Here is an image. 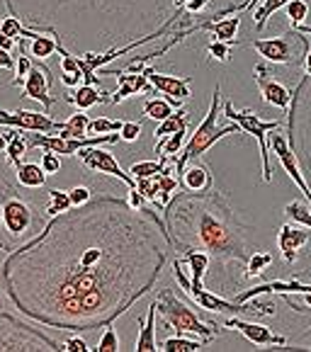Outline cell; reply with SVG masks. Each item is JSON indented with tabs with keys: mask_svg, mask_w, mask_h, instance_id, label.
Listing matches in <instances>:
<instances>
[{
	"mask_svg": "<svg viewBox=\"0 0 311 352\" xmlns=\"http://www.w3.org/2000/svg\"><path fill=\"white\" fill-rule=\"evenodd\" d=\"M173 253L168 236L127 199L93 197L52 217L0 267L22 316L56 331L114 323L156 287Z\"/></svg>",
	"mask_w": 311,
	"mask_h": 352,
	"instance_id": "1",
	"label": "cell"
},
{
	"mask_svg": "<svg viewBox=\"0 0 311 352\" xmlns=\"http://www.w3.org/2000/svg\"><path fill=\"white\" fill-rule=\"evenodd\" d=\"M173 253L187 248L204 250L222 270V280L228 292H241V277L236 270L246 267V260L258 245L250 241V228L236 209L228 204L219 190L207 192H175L168 207L163 209Z\"/></svg>",
	"mask_w": 311,
	"mask_h": 352,
	"instance_id": "2",
	"label": "cell"
},
{
	"mask_svg": "<svg viewBox=\"0 0 311 352\" xmlns=\"http://www.w3.org/2000/svg\"><path fill=\"white\" fill-rule=\"evenodd\" d=\"M156 3L171 17L173 12H178L173 8V0H156ZM3 6L32 30L49 25L68 42H78L83 17H98L105 22L103 42L109 44L125 39L134 42L144 36V30L166 22L149 0H3Z\"/></svg>",
	"mask_w": 311,
	"mask_h": 352,
	"instance_id": "3",
	"label": "cell"
},
{
	"mask_svg": "<svg viewBox=\"0 0 311 352\" xmlns=\"http://www.w3.org/2000/svg\"><path fill=\"white\" fill-rule=\"evenodd\" d=\"M285 134L299 158L301 173L311 185V78L301 76L292 88V104L285 117Z\"/></svg>",
	"mask_w": 311,
	"mask_h": 352,
	"instance_id": "4",
	"label": "cell"
},
{
	"mask_svg": "<svg viewBox=\"0 0 311 352\" xmlns=\"http://www.w3.org/2000/svg\"><path fill=\"white\" fill-rule=\"evenodd\" d=\"M156 309L161 314V318L166 321L168 328L175 331V336H197L200 340L209 342L217 336H222L224 328L214 321H202V318L192 311V306H187L182 299H178V294L173 292V287H161L156 292Z\"/></svg>",
	"mask_w": 311,
	"mask_h": 352,
	"instance_id": "5",
	"label": "cell"
},
{
	"mask_svg": "<svg viewBox=\"0 0 311 352\" xmlns=\"http://www.w3.org/2000/svg\"><path fill=\"white\" fill-rule=\"evenodd\" d=\"M219 109H222V88L214 85V93H212V102H209V109H207V117L200 122V126L190 134V139L185 141L182 151L175 155V161H173V168H175V175H180L182 168L187 166L190 161L195 158H202V153H207L217 141H222L224 136H231V134H239L241 126L236 122L226 126H219L217 120H219Z\"/></svg>",
	"mask_w": 311,
	"mask_h": 352,
	"instance_id": "6",
	"label": "cell"
},
{
	"mask_svg": "<svg viewBox=\"0 0 311 352\" xmlns=\"http://www.w3.org/2000/svg\"><path fill=\"white\" fill-rule=\"evenodd\" d=\"M54 350L66 352L63 342H56L39 328L20 321L8 311H0V352H36Z\"/></svg>",
	"mask_w": 311,
	"mask_h": 352,
	"instance_id": "7",
	"label": "cell"
},
{
	"mask_svg": "<svg viewBox=\"0 0 311 352\" xmlns=\"http://www.w3.org/2000/svg\"><path fill=\"white\" fill-rule=\"evenodd\" d=\"M222 114L228 122H236L244 134H250L260 144V161H263V182L272 180V166H270V144L268 134L272 129H285V120H260L253 109H236L231 100H222Z\"/></svg>",
	"mask_w": 311,
	"mask_h": 352,
	"instance_id": "8",
	"label": "cell"
},
{
	"mask_svg": "<svg viewBox=\"0 0 311 352\" xmlns=\"http://www.w3.org/2000/svg\"><path fill=\"white\" fill-rule=\"evenodd\" d=\"M248 47H253L268 63L287 68H301L306 49L311 47L309 36L297 30H287L280 36H270V39H250Z\"/></svg>",
	"mask_w": 311,
	"mask_h": 352,
	"instance_id": "9",
	"label": "cell"
},
{
	"mask_svg": "<svg viewBox=\"0 0 311 352\" xmlns=\"http://www.w3.org/2000/svg\"><path fill=\"white\" fill-rule=\"evenodd\" d=\"M0 209H3V228L12 241L27 236L36 223V214L32 204L17 195H10L8 187H0Z\"/></svg>",
	"mask_w": 311,
	"mask_h": 352,
	"instance_id": "10",
	"label": "cell"
},
{
	"mask_svg": "<svg viewBox=\"0 0 311 352\" xmlns=\"http://www.w3.org/2000/svg\"><path fill=\"white\" fill-rule=\"evenodd\" d=\"M268 144H270V153L277 155V161H280L282 170H285L287 175H290V180L299 187L301 195H304V199L309 202V207H311V185L306 182L304 173H301L299 158H297V153H294V148H292L287 134L282 129H272L268 134Z\"/></svg>",
	"mask_w": 311,
	"mask_h": 352,
	"instance_id": "11",
	"label": "cell"
},
{
	"mask_svg": "<svg viewBox=\"0 0 311 352\" xmlns=\"http://www.w3.org/2000/svg\"><path fill=\"white\" fill-rule=\"evenodd\" d=\"M136 190L146 197V202L156 209V212H163L168 207V202L173 199L178 190H180V180L175 175V168L166 166V170H161L153 177H139L136 180Z\"/></svg>",
	"mask_w": 311,
	"mask_h": 352,
	"instance_id": "12",
	"label": "cell"
},
{
	"mask_svg": "<svg viewBox=\"0 0 311 352\" xmlns=\"http://www.w3.org/2000/svg\"><path fill=\"white\" fill-rule=\"evenodd\" d=\"M76 155L81 158L83 168H88V170L117 177V180L125 182L127 190H129V187H136V180L131 177V173H127L125 168L117 163V158H114L109 151H105L103 146H85V148H81Z\"/></svg>",
	"mask_w": 311,
	"mask_h": 352,
	"instance_id": "13",
	"label": "cell"
},
{
	"mask_svg": "<svg viewBox=\"0 0 311 352\" xmlns=\"http://www.w3.org/2000/svg\"><path fill=\"white\" fill-rule=\"evenodd\" d=\"M253 80H255V85H258L260 98H263V102H265V104H270V107L282 109V112H285V114L290 112V104H292V90L287 88L285 83H280L277 78H272V73H270L268 61L255 63V66H253Z\"/></svg>",
	"mask_w": 311,
	"mask_h": 352,
	"instance_id": "14",
	"label": "cell"
},
{
	"mask_svg": "<svg viewBox=\"0 0 311 352\" xmlns=\"http://www.w3.org/2000/svg\"><path fill=\"white\" fill-rule=\"evenodd\" d=\"M144 73H146V78L151 80V85L156 88V93L166 95V100L175 109L182 107V104L192 98V90H190L192 78L190 76H168V73L156 71L151 63L144 68Z\"/></svg>",
	"mask_w": 311,
	"mask_h": 352,
	"instance_id": "15",
	"label": "cell"
},
{
	"mask_svg": "<svg viewBox=\"0 0 311 352\" xmlns=\"http://www.w3.org/2000/svg\"><path fill=\"white\" fill-rule=\"evenodd\" d=\"M224 328L239 331L241 336L255 347H275V350L280 347V350H285V345H287V338L280 336V333H275L270 326L246 321V318H241V316H228L226 321H224Z\"/></svg>",
	"mask_w": 311,
	"mask_h": 352,
	"instance_id": "16",
	"label": "cell"
},
{
	"mask_svg": "<svg viewBox=\"0 0 311 352\" xmlns=\"http://www.w3.org/2000/svg\"><path fill=\"white\" fill-rule=\"evenodd\" d=\"M0 126H15L22 131H61L63 122L52 120L47 112H34V109H0Z\"/></svg>",
	"mask_w": 311,
	"mask_h": 352,
	"instance_id": "17",
	"label": "cell"
},
{
	"mask_svg": "<svg viewBox=\"0 0 311 352\" xmlns=\"http://www.w3.org/2000/svg\"><path fill=\"white\" fill-rule=\"evenodd\" d=\"M311 233L309 228L299 226V223H282L277 228V250H280V258L285 265H294L297 258L301 255V250L309 245Z\"/></svg>",
	"mask_w": 311,
	"mask_h": 352,
	"instance_id": "18",
	"label": "cell"
},
{
	"mask_svg": "<svg viewBox=\"0 0 311 352\" xmlns=\"http://www.w3.org/2000/svg\"><path fill=\"white\" fill-rule=\"evenodd\" d=\"M22 98L36 100L42 102L44 112L49 114V109L54 107V95H52V71L47 66H32L27 73L25 83H22Z\"/></svg>",
	"mask_w": 311,
	"mask_h": 352,
	"instance_id": "19",
	"label": "cell"
},
{
	"mask_svg": "<svg viewBox=\"0 0 311 352\" xmlns=\"http://www.w3.org/2000/svg\"><path fill=\"white\" fill-rule=\"evenodd\" d=\"M103 76H114L117 80H120V88L114 90L112 95H109V104H120L125 102V100L134 98V95H141V93H149L153 95L156 88L151 85V80L146 78V73H131V71H103Z\"/></svg>",
	"mask_w": 311,
	"mask_h": 352,
	"instance_id": "20",
	"label": "cell"
},
{
	"mask_svg": "<svg viewBox=\"0 0 311 352\" xmlns=\"http://www.w3.org/2000/svg\"><path fill=\"white\" fill-rule=\"evenodd\" d=\"M178 180H180V187L185 192H207L214 187L212 170H209L207 163H202L200 158L187 163L180 175H178Z\"/></svg>",
	"mask_w": 311,
	"mask_h": 352,
	"instance_id": "21",
	"label": "cell"
},
{
	"mask_svg": "<svg viewBox=\"0 0 311 352\" xmlns=\"http://www.w3.org/2000/svg\"><path fill=\"white\" fill-rule=\"evenodd\" d=\"M182 265H187V270H190V285L182 287V292L187 294L190 289H202L204 277H207L209 265H212V258H209L204 250L187 248V250H182Z\"/></svg>",
	"mask_w": 311,
	"mask_h": 352,
	"instance_id": "22",
	"label": "cell"
},
{
	"mask_svg": "<svg viewBox=\"0 0 311 352\" xmlns=\"http://www.w3.org/2000/svg\"><path fill=\"white\" fill-rule=\"evenodd\" d=\"M63 100L71 102L76 109L88 112V109L95 107V104H109V93L105 88H98V85L81 83V85H76V88H71V93H68Z\"/></svg>",
	"mask_w": 311,
	"mask_h": 352,
	"instance_id": "23",
	"label": "cell"
},
{
	"mask_svg": "<svg viewBox=\"0 0 311 352\" xmlns=\"http://www.w3.org/2000/svg\"><path fill=\"white\" fill-rule=\"evenodd\" d=\"M156 316H158V309H156V301L149 304V311H146L144 318H136L139 321V338H136V345L134 350L136 352H156L161 350L158 347V340H156Z\"/></svg>",
	"mask_w": 311,
	"mask_h": 352,
	"instance_id": "24",
	"label": "cell"
},
{
	"mask_svg": "<svg viewBox=\"0 0 311 352\" xmlns=\"http://www.w3.org/2000/svg\"><path fill=\"white\" fill-rule=\"evenodd\" d=\"M197 32H209L214 34V39H224V42H233L236 34H239L241 27V17L239 15H228V17H219V20H202L197 22Z\"/></svg>",
	"mask_w": 311,
	"mask_h": 352,
	"instance_id": "25",
	"label": "cell"
},
{
	"mask_svg": "<svg viewBox=\"0 0 311 352\" xmlns=\"http://www.w3.org/2000/svg\"><path fill=\"white\" fill-rule=\"evenodd\" d=\"M47 173H44V168L39 166V163H20V166L15 168V180L20 187H25V190H42L44 185H47Z\"/></svg>",
	"mask_w": 311,
	"mask_h": 352,
	"instance_id": "26",
	"label": "cell"
},
{
	"mask_svg": "<svg viewBox=\"0 0 311 352\" xmlns=\"http://www.w3.org/2000/svg\"><path fill=\"white\" fill-rule=\"evenodd\" d=\"M58 56H61V83L66 88H76V85L83 83V71H81V63H78V56H73L63 42L58 44Z\"/></svg>",
	"mask_w": 311,
	"mask_h": 352,
	"instance_id": "27",
	"label": "cell"
},
{
	"mask_svg": "<svg viewBox=\"0 0 311 352\" xmlns=\"http://www.w3.org/2000/svg\"><path fill=\"white\" fill-rule=\"evenodd\" d=\"M6 136H8V146H6V155H8V166L10 168H17L20 163H25V153L30 151L27 146V139H25V131L22 129H15V126H8L6 129Z\"/></svg>",
	"mask_w": 311,
	"mask_h": 352,
	"instance_id": "28",
	"label": "cell"
},
{
	"mask_svg": "<svg viewBox=\"0 0 311 352\" xmlns=\"http://www.w3.org/2000/svg\"><path fill=\"white\" fill-rule=\"evenodd\" d=\"M272 255L268 253V250L263 248H255L253 253L248 255V260H246V267H244V280H255V277H260L265 272V270L272 265Z\"/></svg>",
	"mask_w": 311,
	"mask_h": 352,
	"instance_id": "29",
	"label": "cell"
},
{
	"mask_svg": "<svg viewBox=\"0 0 311 352\" xmlns=\"http://www.w3.org/2000/svg\"><path fill=\"white\" fill-rule=\"evenodd\" d=\"M88 124H90L88 114H85L83 109H76V112L63 122V129L56 131V134L73 136V139H85V136H88Z\"/></svg>",
	"mask_w": 311,
	"mask_h": 352,
	"instance_id": "30",
	"label": "cell"
},
{
	"mask_svg": "<svg viewBox=\"0 0 311 352\" xmlns=\"http://www.w3.org/2000/svg\"><path fill=\"white\" fill-rule=\"evenodd\" d=\"M290 0H263L258 8H255V12H253V25H255V30L258 32H263L265 27H268V20L272 15H275L277 10H282V8L287 6Z\"/></svg>",
	"mask_w": 311,
	"mask_h": 352,
	"instance_id": "31",
	"label": "cell"
},
{
	"mask_svg": "<svg viewBox=\"0 0 311 352\" xmlns=\"http://www.w3.org/2000/svg\"><path fill=\"white\" fill-rule=\"evenodd\" d=\"M141 112H144L146 120H153V122H163L168 120L173 112H175V107H173L168 100H161V98H151L144 102V107H141Z\"/></svg>",
	"mask_w": 311,
	"mask_h": 352,
	"instance_id": "32",
	"label": "cell"
},
{
	"mask_svg": "<svg viewBox=\"0 0 311 352\" xmlns=\"http://www.w3.org/2000/svg\"><path fill=\"white\" fill-rule=\"evenodd\" d=\"M285 217L290 219L292 223H299V226L311 231V207L306 199H294V202L285 204Z\"/></svg>",
	"mask_w": 311,
	"mask_h": 352,
	"instance_id": "33",
	"label": "cell"
},
{
	"mask_svg": "<svg viewBox=\"0 0 311 352\" xmlns=\"http://www.w3.org/2000/svg\"><path fill=\"white\" fill-rule=\"evenodd\" d=\"M207 345L204 340H190L187 336H173V338H166L161 342V350L163 352H197Z\"/></svg>",
	"mask_w": 311,
	"mask_h": 352,
	"instance_id": "34",
	"label": "cell"
},
{
	"mask_svg": "<svg viewBox=\"0 0 311 352\" xmlns=\"http://www.w3.org/2000/svg\"><path fill=\"white\" fill-rule=\"evenodd\" d=\"M171 161H175V158H158V161H136L134 166L129 168L131 177L134 180H139V177H153L158 175L161 170H166V166Z\"/></svg>",
	"mask_w": 311,
	"mask_h": 352,
	"instance_id": "35",
	"label": "cell"
},
{
	"mask_svg": "<svg viewBox=\"0 0 311 352\" xmlns=\"http://www.w3.org/2000/svg\"><path fill=\"white\" fill-rule=\"evenodd\" d=\"M236 47H241L239 39H233V42H224V39H214V42L207 44V56L214 58V61H222V63H228L231 61V52Z\"/></svg>",
	"mask_w": 311,
	"mask_h": 352,
	"instance_id": "36",
	"label": "cell"
},
{
	"mask_svg": "<svg viewBox=\"0 0 311 352\" xmlns=\"http://www.w3.org/2000/svg\"><path fill=\"white\" fill-rule=\"evenodd\" d=\"M71 209V197H68L66 190H49V204L44 207V214L49 219L58 217V214L68 212Z\"/></svg>",
	"mask_w": 311,
	"mask_h": 352,
	"instance_id": "37",
	"label": "cell"
},
{
	"mask_svg": "<svg viewBox=\"0 0 311 352\" xmlns=\"http://www.w3.org/2000/svg\"><path fill=\"white\" fill-rule=\"evenodd\" d=\"M285 15H287V20H290L292 30L304 25L306 17H309V3H306V0H290L285 6Z\"/></svg>",
	"mask_w": 311,
	"mask_h": 352,
	"instance_id": "38",
	"label": "cell"
},
{
	"mask_svg": "<svg viewBox=\"0 0 311 352\" xmlns=\"http://www.w3.org/2000/svg\"><path fill=\"white\" fill-rule=\"evenodd\" d=\"M125 122L122 120H107V117H100L88 124V136H100V134H112V131H120Z\"/></svg>",
	"mask_w": 311,
	"mask_h": 352,
	"instance_id": "39",
	"label": "cell"
},
{
	"mask_svg": "<svg viewBox=\"0 0 311 352\" xmlns=\"http://www.w3.org/2000/svg\"><path fill=\"white\" fill-rule=\"evenodd\" d=\"M93 350L95 352H117V350H122L120 336H117V331L112 328V323H109V326H105L103 338H100L98 347H93Z\"/></svg>",
	"mask_w": 311,
	"mask_h": 352,
	"instance_id": "40",
	"label": "cell"
},
{
	"mask_svg": "<svg viewBox=\"0 0 311 352\" xmlns=\"http://www.w3.org/2000/svg\"><path fill=\"white\" fill-rule=\"evenodd\" d=\"M68 197H71V207H83L93 199V190L88 185H76L68 190Z\"/></svg>",
	"mask_w": 311,
	"mask_h": 352,
	"instance_id": "41",
	"label": "cell"
},
{
	"mask_svg": "<svg viewBox=\"0 0 311 352\" xmlns=\"http://www.w3.org/2000/svg\"><path fill=\"white\" fill-rule=\"evenodd\" d=\"M39 166L44 168V173H47V175H58V173H61V155L54 153V151H44Z\"/></svg>",
	"mask_w": 311,
	"mask_h": 352,
	"instance_id": "42",
	"label": "cell"
},
{
	"mask_svg": "<svg viewBox=\"0 0 311 352\" xmlns=\"http://www.w3.org/2000/svg\"><path fill=\"white\" fill-rule=\"evenodd\" d=\"M141 131H144L141 122H125L120 129V136H122V141H127V144H134V141H139Z\"/></svg>",
	"mask_w": 311,
	"mask_h": 352,
	"instance_id": "43",
	"label": "cell"
},
{
	"mask_svg": "<svg viewBox=\"0 0 311 352\" xmlns=\"http://www.w3.org/2000/svg\"><path fill=\"white\" fill-rule=\"evenodd\" d=\"M209 3H212V0H187L182 10H185V15H202L209 8Z\"/></svg>",
	"mask_w": 311,
	"mask_h": 352,
	"instance_id": "44",
	"label": "cell"
},
{
	"mask_svg": "<svg viewBox=\"0 0 311 352\" xmlns=\"http://www.w3.org/2000/svg\"><path fill=\"white\" fill-rule=\"evenodd\" d=\"M63 347H66V352H90L83 338H68V340H63Z\"/></svg>",
	"mask_w": 311,
	"mask_h": 352,
	"instance_id": "45",
	"label": "cell"
},
{
	"mask_svg": "<svg viewBox=\"0 0 311 352\" xmlns=\"http://www.w3.org/2000/svg\"><path fill=\"white\" fill-rule=\"evenodd\" d=\"M0 68H6V71L15 68V58H12L10 52H6V49H0Z\"/></svg>",
	"mask_w": 311,
	"mask_h": 352,
	"instance_id": "46",
	"label": "cell"
},
{
	"mask_svg": "<svg viewBox=\"0 0 311 352\" xmlns=\"http://www.w3.org/2000/svg\"><path fill=\"white\" fill-rule=\"evenodd\" d=\"M0 49H6V52L12 54V49H17V42L12 39V36H8V34L0 32Z\"/></svg>",
	"mask_w": 311,
	"mask_h": 352,
	"instance_id": "47",
	"label": "cell"
},
{
	"mask_svg": "<svg viewBox=\"0 0 311 352\" xmlns=\"http://www.w3.org/2000/svg\"><path fill=\"white\" fill-rule=\"evenodd\" d=\"M301 71H304V76L311 78V47L306 49V54H304V61H301Z\"/></svg>",
	"mask_w": 311,
	"mask_h": 352,
	"instance_id": "48",
	"label": "cell"
},
{
	"mask_svg": "<svg viewBox=\"0 0 311 352\" xmlns=\"http://www.w3.org/2000/svg\"><path fill=\"white\" fill-rule=\"evenodd\" d=\"M0 228H3V209H0ZM0 250H6V253H10V250H12V245H8L6 241L0 239Z\"/></svg>",
	"mask_w": 311,
	"mask_h": 352,
	"instance_id": "49",
	"label": "cell"
},
{
	"mask_svg": "<svg viewBox=\"0 0 311 352\" xmlns=\"http://www.w3.org/2000/svg\"><path fill=\"white\" fill-rule=\"evenodd\" d=\"M6 146H8V136L6 131H0V153H6Z\"/></svg>",
	"mask_w": 311,
	"mask_h": 352,
	"instance_id": "50",
	"label": "cell"
},
{
	"mask_svg": "<svg viewBox=\"0 0 311 352\" xmlns=\"http://www.w3.org/2000/svg\"><path fill=\"white\" fill-rule=\"evenodd\" d=\"M301 299H304V304L311 309V292H306V294H301ZM306 336H311V328H309V331H306Z\"/></svg>",
	"mask_w": 311,
	"mask_h": 352,
	"instance_id": "51",
	"label": "cell"
},
{
	"mask_svg": "<svg viewBox=\"0 0 311 352\" xmlns=\"http://www.w3.org/2000/svg\"><path fill=\"white\" fill-rule=\"evenodd\" d=\"M297 32H301V34H306V36H311V25H299V27H294Z\"/></svg>",
	"mask_w": 311,
	"mask_h": 352,
	"instance_id": "52",
	"label": "cell"
},
{
	"mask_svg": "<svg viewBox=\"0 0 311 352\" xmlns=\"http://www.w3.org/2000/svg\"><path fill=\"white\" fill-rule=\"evenodd\" d=\"M0 22H3V15H0Z\"/></svg>",
	"mask_w": 311,
	"mask_h": 352,
	"instance_id": "53",
	"label": "cell"
},
{
	"mask_svg": "<svg viewBox=\"0 0 311 352\" xmlns=\"http://www.w3.org/2000/svg\"><path fill=\"white\" fill-rule=\"evenodd\" d=\"M0 282H3V280H0Z\"/></svg>",
	"mask_w": 311,
	"mask_h": 352,
	"instance_id": "54",
	"label": "cell"
}]
</instances>
